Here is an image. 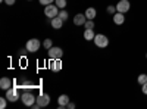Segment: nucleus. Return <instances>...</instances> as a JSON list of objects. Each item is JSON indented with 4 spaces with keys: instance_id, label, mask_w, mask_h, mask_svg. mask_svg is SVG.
Segmentation results:
<instances>
[{
    "instance_id": "nucleus-1",
    "label": "nucleus",
    "mask_w": 147,
    "mask_h": 109,
    "mask_svg": "<svg viewBox=\"0 0 147 109\" xmlns=\"http://www.w3.org/2000/svg\"><path fill=\"white\" fill-rule=\"evenodd\" d=\"M21 100H22V103L25 105V106H32L35 102H37V97L34 96V93L32 91H30V90H25L22 94H21Z\"/></svg>"
},
{
    "instance_id": "nucleus-2",
    "label": "nucleus",
    "mask_w": 147,
    "mask_h": 109,
    "mask_svg": "<svg viewBox=\"0 0 147 109\" xmlns=\"http://www.w3.org/2000/svg\"><path fill=\"white\" fill-rule=\"evenodd\" d=\"M41 47V43L38 39H31L27 41L25 44V49L28 50V53H35V52H38V49Z\"/></svg>"
},
{
    "instance_id": "nucleus-3",
    "label": "nucleus",
    "mask_w": 147,
    "mask_h": 109,
    "mask_svg": "<svg viewBox=\"0 0 147 109\" xmlns=\"http://www.w3.org/2000/svg\"><path fill=\"white\" fill-rule=\"evenodd\" d=\"M94 44L97 47H100V49H105V47L109 46V39H107V35L105 34H96V37H94Z\"/></svg>"
},
{
    "instance_id": "nucleus-4",
    "label": "nucleus",
    "mask_w": 147,
    "mask_h": 109,
    "mask_svg": "<svg viewBox=\"0 0 147 109\" xmlns=\"http://www.w3.org/2000/svg\"><path fill=\"white\" fill-rule=\"evenodd\" d=\"M44 15L49 18V19H52V18H56L59 15V7L56 5H47L44 7Z\"/></svg>"
},
{
    "instance_id": "nucleus-5",
    "label": "nucleus",
    "mask_w": 147,
    "mask_h": 109,
    "mask_svg": "<svg viewBox=\"0 0 147 109\" xmlns=\"http://www.w3.org/2000/svg\"><path fill=\"white\" fill-rule=\"evenodd\" d=\"M6 97L9 102H16L19 99V87L15 86V87H10L9 90H6Z\"/></svg>"
},
{
    "instance_id": "nucleus-6",
    "label": "nucleus",
    "mask_w": 147,
    "mask_h": 109,
    "mask_svg": "<svg viewBox=\"0 0 147 109\" xmlns=\"http://www.w3.org/2000/svg\"><path fill=\"white\" fill-rule=\"evenodd\" d=\"M63 56V50H62V47H52V49H49V58H50L52 60L53 59H60V58H62Z\"/></svg>"
},
{
    "instance_id": "nucleus-7",
    "label": "nucleus",
    "mask_w": 147,
    "mask_h": 109,
    "mask_svg": "<svg viewBox=\"0 0 147 109\" xmlns=\"http://www.w3.org/2000/svg\"><path fill=\"white\" fill-rule=\"evenodd\" d=\"M131 7L129 0H119L116 5V12H121V14H127Z\"/></svg>"
},
{
    "instance_id": "nucleus-8",
    "label": "nucleus",
    "mask_w": 147,
    "mask_h": 109,
    "mask_svg": "<svg viewBox=\"0 0 147 109\" xmlns=\"http://www.w3.org/2000/svg\"><path fill=\"white\" fill-rule=\"evenodd\" d=\"M37 103L40 105V108L47 106L49 103H50V96H49L47 93H40L38 96H37Z\"/></svg>"
},
{
    "instance_id": "nucleus-9",
    "label": "nucleus",
    "mask_w": 147,
    "mask_h": 109,
    "mask_svg": "<svg viewBox=\"0 0 147 109\" xmlns=\"http://www.w3.org/2000/svg\"><path fill=\"white\" fill-rule=\"evenodd\" d=\"M87 22V16H85V14H77L75 16H74V24H75L77 27H84V24Z\"/></svg>"
},
{
    "instance_id": "nucleus-10",
    "label": "nucleus",
    "mask_w": 147,
    "mask_h": 109,
    "mask_svg": "<svg viewBox=\"0 0 147 109\" xmlns=\"http://www.w3.org/2000/svg\"><path fill=\"white\" fill-rule=\"evenodd\" d=\"M0 87H2L3 90H9L10 87H13V81H12L10 78H7V77H3L2 80H0Z\"/></svg>"
},
{
    "instance_id": "nucleus-11",
    "label": "nucleus",
    "mask_w": 147,
    "mask_h": 109,
    "mask_svg": "<svg viewBox=\"0 0 147 109\" xmlns=\"http://www.w3.org/2000/svg\"><path fill=\"white\" fill-rule=\"evenodd\" d=\"M63 19H60L59 16H56V18H52L50 19V25L55 28V30H60V28H62L63 27Z\"/></svg>"
},
{
    "instance_id": "nucleus-12",
    "label": "nucleus",
    "mask_w": 147,
    "mask_h": 109,
    "mask_svg": "<svg viewBox=\"0 0 147 109\" xmlns=\"http://www.w3.org/2000/svg\"><path fill=\"white\" fill-rule=\"evenodd\" d=\"M113 22L116 25H122V24L125 22V14H121V12H116L113 15Z\"/></svg>"
},
{
    "instance_id": "nucleus-13",
    "label": "nucleus",
    "mask_w": 147,
    "mask_h": 109,
    "mask_svg": "<svg viewBox=\"0 0 147 109\" xmlns=\"http://www.w3.org/2000/svg\"><path fill=\"white\" fill-rule=\"evenodd\" d=\"M50 69L59 72L60 69H62V60H60V59H53L52 64H50Z\"/></svg>"
},
{
    "instance_id": "nucleus-14",
    "label": "nucleus",
    "mask_w": 147,
    "mask_h": 109,
    "mask_svg": "<svg viewBox=\"0 0 147 109\" xmlns=\"http://www.w3.org/2000/svg\"><path fill=\"white\" fill-rule=\"evenodd\" d=\"M94 37H96L94 28H85V31H84V39L87 40V41H91V40H94Z\"/></svg>"
},
{
    "instance_id": "nucleus-15",
    "label": "nucleus",
    "mask_w": 147,
    "mask_h": 109,
    "mask_svg": "<svg viewBox=\"0 0 147 109\" xmlns=\"http://www.w3.org/2000/svg\"><path fill=\"white\" fill-rule=\"evenodd\" d=\"M69 102H71V100H69V96H68V94H60L59 99H57L59 106H63V108H66V105H68Z\"/></svg>"
},
{
    "instance_id": "nucleus-16",
    "label": "nucleus",
    "mask_w": 147,
    "mask_h": 109,
    "mask_svg": "<svg viewBox=\"0 0 147 109\" xmlns=\"http://www.w3.org/2000/svg\"><path fill=\"white\" fill-rule=\"evenodd\" d=\"M84 14H85V16H87V19H94L97 16V10L94 7H88L87 10L84 12Z\"/></svg>"
},
{
    "instance_id": "nucleus-17",
    "label": "nucleus",
    "mask_w": 147,
    "mask_h": 109,
    "mask_svg": "<svg viewBox=\"0 0 147 109\" xmlns=\"http://www.w3.org/2000/svg\"><path fill=\"white\" fill-rule=\"evenodd\" d=\"M60 19H63V21H66L68 19V16H69V14H68V10H65V9H60L59 10V15H57Z\"/></svg>"
},
{
    "instance_id": "nucleus-18",
    "label": "nucleus",
    "mask_w": 147,
    "mask_h": 109,
    "mask_svg": "<svg viewBox=\"0 0 147 109\" xmlns=\"http://www.w3.org/2000/svg\"><path fill=\"white\" fill-rule=\"evenodd\" d=\"M43 47H44V49H52V47H53V41L50 40V39H46L44 41H43Z\"/></svg>"
},
{
    "instance_id": "nucleus-19",
    "label": "nucleus",
    "mask_w": 147,
    "mask_h": 109,
    "mask_svg": "<svg viewBox=\"0 0 147 109\" xmlns=\"http://www.w3.org/2000/svg\"><path fill=\"white\" fill-rule=\"evenodd\" d=\"M137 83L140 84V86H143L144 83H147V74H140L138 78H137Z\"/></svg>"
},
{
    "instance_id": "nucleus-20",
    "label": "nucleus",
    "mask_w": 147,
    "mask_h": 109,
    "mask_svg": "<svg viewBox=\"0 0 147 109\" xmlns=\"http://www.w3.org/2000/svg\"><path fill=\"white\" fill-rule=\"evenodd\" d=\"M56 6L59 9H65L66 7V0H56Z\"/></svg>"
},
{
    "instance_id": "nucleus-21",
    "label": "nucleus",
    "mask_w": 147,
    "mask_h": 109,
    "mask_svg": "<svg viewBox=\"0 0 147 109\" xmlns=\"http://www.w3.org/2000/svg\"><path fill=\"white\" fill-rule=\"evenodd\" d=\"M106 12H107L109 15H115L116 14V6H107Z\"/></svg>"
},
{
    "instance_id": "nucleus-22",
    "label": "nucleus",
    "mask_w": 147,
    "mask_h": 109,
    "mask_svg": "<svg viewBox=\"0 0 147 109\" xmlns=\"http://www.w3.org/2000/svg\"><path fill=\"white\" fill-rule=\"evenodd\" d=\"M85 28H94V19H87V22L84 24Z\"/></svg>"
},
{
    "instance_id": "nucleus-23",
    "label": "nucleus",
    "mask_w": 147,
    "mask_h": 109,
    "mask_svg": "<svg viewBox=\"0 0 147 109\" xmlns=\"http://www.w3.org/2000/svg\"><path fill=\"white\" fill-rule=\"evenodd\" d=\"M6 105H7V97H0V108L5 109Z\"/></svg>"
},
{
    "instance_id": "nucleus-24",
    "label": "nucleus",
    "mask_w": 147,
    "mask_h": 109,
    "mask_svg": "<svg viewBox=\"0 0 147 109\" xmlns=\"http://www.w3.org/2000/svg\"><path fill=\"white\" fill-rule=\"evenodd\" d=\"M38 2H40V5H52L53 2H55V0H38Z\"/></svg>"
},
{
    "instance_id": "nucleus-25",
    "label": "nucleus",
    "mask_w": 147,
    "mask_h": 109,
    "mask_svg": "<svg viewBox=\"0 0 147 109\" xmlns=\"http://www.w3.org/2000/svg\"><path fill=\"white\" fill-rule=\"evenodd\" d=\"M15 2H16V0H5V3H6L7 6H13Z\"/></svg>"
},
{
    "instance_id": "nucleus-26",
    "label": "nucleus",
    "mask_w": 147,
    "mask_h": 109,
    "mask_svg": "<svg viewBox=\"0 0 147 109\" xmlns=\"http://www.w3.org/2000/svg\"><path fill=\"white\" fill-rule=\"evenodd\" d=\"M141 91H143L144 94H147V83H144L143 86H141Z\"/></svg>"
},
{
    "instance_id": "nucleus-27",
    "label": "nucleus",
    "mask_w": 147,
    "mask_h": 109,
    "mask_svg": "<svg viewBox=\"0 0 147 109\" xmlns=\"http://www.w3.org/2000/svg\"><path fill=\"white\" fill-rule=\"evenodd\" d=\"M66 108H68V109H74V108H75V103H72V102H69V103L66 105Z\"/></svg>"
},
{
    "instance_id": "nucleus-28",
    "label": "nucleus",
    "mask_w": 147,
    "mask_h": 109,
    "mask_svg": "<svg viewBox=\"0 0 147 109\" xmlns=\"http://www.w3.org/2000/svg\"><path fill=\"white\" fill-rule=\"evenodd\" d=\"M146 59H147V52H146Z\"/></svg>"
}]
</instances>
